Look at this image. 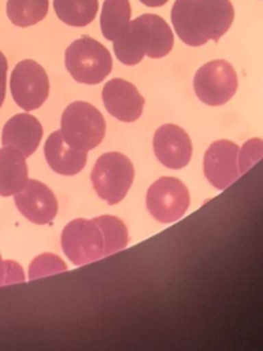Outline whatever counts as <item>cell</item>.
I'll return each instance as SVG.
<instances>
[{"label": "cell", "instance_id": "obj_18", "mask_svg": "<svg viewBox=\"0 0 263 351\" xmlns=\"http://www.w3.org/2000/svg\"><path fill=\"white\" fill-rule=\"evenodd\" d=\"M53 10L66 25L82 27L95 19L99 3L97 0H53Z\"/></svg>", "mask_w": 263, "mask_h": 351}, {"label": "cell", "instance_id": "obj_23", "mask_svg": "<svg viewBox=\"0 0 263 351\" xmlns=\"http://www.w3.org/2000/svg\"><path fill=\"white\" fill-rule=\"evenodd\" d=\"M262 140L260 138H252L248 140L241 151H238L237 165H238V173L244 174L251 166H253L255 162H258L262 156Z\"/></svg>", "mask_w": 263, "mask_h": 351}, {"label": "cell", "instance_id": "obj_7", "mask_svg": "<svg viewBox=\"0 0 263 351\" xmlns=\"http://www.w3.org/2000/svg\"><path fill=\"white\" fill-rule=\"evenodd\" d=\"M186 185L175 177L156 180L147 192V208L149 214L163 223L178 221L189 207Z\"/></svg>", "mask_w": 263, "mask_h": 351}, {"label": "cell", "instance_id": "obj_20", "mask_svg": "<svg viewBox=\"0 0 263 351\" xmlns=\"http://www.w3.org/2000/svg\"><path fill=\"white\" fill-rule=\"evenodd\" d=\"M93 221L99 225L103 234V256L112 255L126 248L129 241V233L122 219L114 215H100L93 218Z\"/></svg>", "mask_w": 263, "mask_h": 351}, {"label": "cell", "instance_id": "obj_6", "mask_svg": "<svg viewBox=\"0 0 263 351\" xmlns=\"http://www.w3.org/2000/svg\"><path fill=\"white\" fill-rule=\"evenodd\" d=\"M60 241L63 252L74 265L81 266L103 258V234L93 219H73L64 226Z\"/></svg>", "mask_w": 263, "mask_h": 351}, {"label": "cell", "instance_id": "obj_9", "mask_svg": "<svg viewBox=\"0 0 263 351\" xmlns=\"http://www.w3.org/2000/svg\"><path fill=\"white\" fill-rule=\"evenodd\" d=\"M240 147L230 140L214 141L204 154V176L215 186L222 191L230 186L238 177Z\"/></svg>", "mask_w": 263, "mask_h": 351}, {"label": "cell", "instance_id": "obj_11", "mask_svg": "<svg viewBox=\"0 0 263 351\" xmlns=\"http://www.w3.org/2000/svg\"><path fill=\"white\" fill-rule=\"evenodd\" d=\"M105 110L122 122L137 121L144 110V97L137 88L122 78L110 80L101 92Z\"/></svg>", "mask_w": 263, "mask_h": 351}, {"label": "cell", "instance_id": "obj_8", "mask_svg": "<svg viewBox=\"0 0 263 351\" xmlns=\"http://www.w3.org/2000/svg\"><path fill=\"white\" fill-rule=\"evenodd\" d=\"M10 89L14 101L26 111L42 106L49 93V80L42 66L32 59L19 62L10 78Z\"/></svg>", "mask_w": 263, "mask_h": 351}, {"label": "cell", "instance_id": "obj_25", "mask_svg": "<svg viewBox=\"0 0 263 351\" xmlns=\"http://www.w3.org/2000/svg\"><path fill=\"white\" fill-rule=\"evenodd\" d=\"M7 70H8V64H7V59L4 56V53L0 51V107L4 101L5 97V82H7Z\"/></svg>", "mask_w": 263, "mask_h": 351}, {"label": "cell", "instance_id": "obj_17", "mask_svg": "<svg viewBox=\"0 0 263 351\" xmlns=\"http://www.w3.org/2000/svg\"><path fill=\"white\" fill-rule=\"evenodd\" d=\"M132 16L129 0H104L100 14V27L104 38L114 41L127 27Z\"/></svg>", "mask_w": 263, "mask_h": 351}, {"label": "cell", "instance_id": "obj_2", "mask_svg": "<svg viewBox=\"0 0 263 351\" xmlns=\"http://www.w3.org/2000/svg\"><path fill=\"white\" fill-rule=\"evenodd\" d=\"M64 66L77 82L95 85L111 73L112 58L101 43L89 36H82L67 47Z\"/></svg>", "mask_w": 263, "mask_h": 351}, {"label": "cell", "instance_id": "obj_5", "mask_svg": "<svg viewBox=\"0 0 263 351\" xmlns=\"http://www.w3.org/2000/svg\"><path fill=\"white\" fill-rule=\"evenodd\" d=\"M237 85L238 81L234 67L222 59L203 64L193 78L196 96L208 106L227 103L236 93Z\"/></svg>", "mask_w": 263, "mask_h": 351}, {"label": "cell", "instance_id": "obj_10", "mask_svg": "<svg viewBox=\"0 0 263 351\" xmlns=\"http://www.w3.org/2000/svg\"><path fill=\"white\" fill-rule=\"evenodd\" d=\"M14 196L19 213L33 223H49L58 214V200L53 192L38 180H27L25 188Z\"/></svg>", "mask_w": 263, "mask_h": 351}, {"label": "cell", "instance_id": "obj_12", "mask_svg": "<svg viewBox=\"0 0 263 351\" xmlns=\"http://www.w3.org/2000/svg\"><path fill=\"white\" fill-rule=\"evenodd\" d=\"M152 145L158 160L168 169H182L190 160V138L188 133L177 125H162L153 134Z\"/></svg>", "mask_w": 263, "mask_h": 351}, {"label": "cell", "instance_id": "obj_1", "mask_svg": "<svg viewBox=\"0 0 263 351\" xmlns=\"http://www.w3.org/2000/svg\"><path fill=\"white\" fill-rule=\"evenodd\" d=\"M234 8L230 0H175L171 22L177 36L190 47L218 41L231 26Z\"/></svg>", "mask_w": 263, "mask_h": 351}, {"label": "cell", "instance_id": "obj_16", "mask_svg": "<svg viewBox=\"0 0 263 351\" xmlns=\"http://www.w3.org/2000/svg\"><path fill=\"white\" fill-rule=\"evenodd\" d=\"M23 154L10 145L0 148V196H11L22 191L29 180Z\"/></svg>", "mask_w": 263, "mask_h": 351}, {"label": "cell", "instance_id": "obj_19", "mask_svg": "<svg viewBox=\"0 0 263 351\" xmlns=\"http://www.w3.org/2000/svg\"><path fill=\"white\" fill-rule=\"evenodd\" d=\"M48 12V0H7V16L19 27L38 23Z\"/></svg>", "mask_w": 263, "mask_h": 351}, {"label": "cell", "instance_id": "obj_24", "mask_svg": "<svg viewBox=\"0 0 263 351\" xmlns=\"http://www.w3.org/2000/svg\"><path fill=\"white\" fill-rule=\"evenodd\" d=\"M23 270L14 261H3L0 256V285L23 282Z\"/></svg>", "mask_w": 263, "mask_h": 351}, {"label": "cell", "instance_id": "obj_14", "mask_svg": "<svg viewBox=\"0 0 263 351\" xmlns=\"http://www.w3.org/2000/svg\"><path fill=\"white\" fill-rule=\"evenodd\" d=\"M42 137V126L40 121L27 114H16L10 118L1 134L3 145H10L19 149L25 158H29L38 147Z\"/></svg>", "mask_w": 263, "mask_h": 351}, {"label": "cell", "instance_id": "obj_26", "mask_svg": "<svg viewBox=\"0 0 263 351\" xmlns=\"http://www.w3.org/2000/svg\"><path fill=\"white\" fill-rule=\"evenodd\" d=\"M147 7H160L164 5L168 0H140Z\"/></svg>", "mask_w": 263, "mask_h": 351}, {"label": "cell", "instance_id": "obj_22", "mask_svg": "<svg viewBox=\"0 0 263 351\" xmlns=\"http://www.w3.org/2000/svg\"><path fill=\"white\" fill-rule=\"evenodd\" d=\"M66 270H67V266L58 255L42 254L33 259L29 267V280H36L42 276H49V274H55Z\"/></svg>", "mask_w": 263, "mask_h": 351}, {"label": "cell", "instance_id": "obj_13", "mask_svg": "<svg viewBox=\"0 0 263 351\" xmlns=\"http://www.w3.org/2000/svg\"><path fill=\"white\" fill-rule=\"evenodd\" d=\"M115 56L126 66H134L148 55L151 34L145 14L130 21L125 32L112 41Z\"/></svg>", "mask_w": 263, "mask_h": 351}, {"label": "cell", "instance_id": "obj_4", "mask_svg": "<svg viewBox=\"0 0 263 351\" xmlns=\"http://www.w3.org/2000/svg\"><path fill=\"white\" fill-rule=\"evenodd\" d=\"M133 180V163L121 152H105L99 156L90 173L96 193L108 204L119 203L129 192Z\"/></svg>", "mask_w": 263, "mask_h": 351}, {"label": "cell", "instance_id": "obj_3", "mask_svg": "<svg viewBox=\"0 0 263 351\" xmlns=\"http://www.w3.org/2000/svg\"><path fill=\"white\" fill-rule=\"evenodd\" d=\"M60 133L68 145L86 152L101 143L105 134V121L90 103L74 101L62 114Z\"/></svg>", "mask_w": 263, "mask_h": 351}, {"label": "cell", "instance_id": "obj_15", "mask_svg": "<svg viewBox=\"0 0 263 351\" xmlns=\"http://www.w3.org/2000/svg\"><path fill=\"white\" fill-rule=\"evenodd\" d=\"M44 155L49 167L62 176H74L86 163V152L68 145L60 130H55L48 136L44 144Z\"/></svg>", "mask_w": 263, "mask_h": 351}, {"label": "cell", "instance_id": "obj_21", "mask_svg": "<svg viewBox=\"0 0 263 351\" xmlns=\"http://www.w3.org/2000/svg\"><path fill=\"white\" fill-rule=\"evenodd\" d=\"M145 18L151 34V48L147 56L152 59L163 58L173 49L174 34L162 16L155 14H145Z\"/></svg>", "mask_w": 263, "mask_h": 351}]
</instances>
